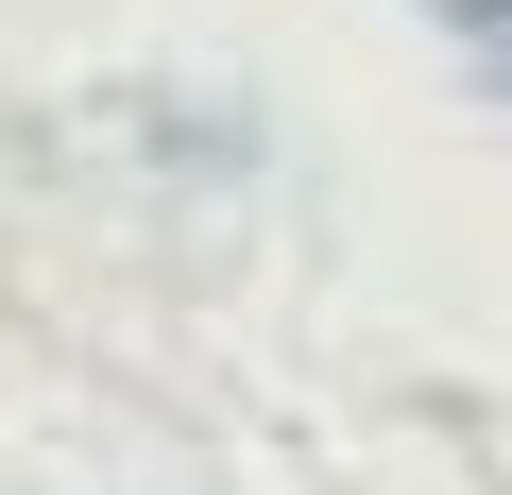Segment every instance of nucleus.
Listing matches in <instances>:
<instances>
[{
    "instance_id": "f257e3e1",
    "label": "nucleus",
    "mask_w": 512,
    "mask_h": 495,
    "mask_svg": "<svg viewBox=\"0 0 512 495\" xmlns=\"http://www.w3.org/2000/svg\"><path fill=\"white\" fill-rule=\"evenodd\" d=\"M427 18L461 35V69H478V103L512 120V0H427Z\"/></svg>"
}]
</instances>
